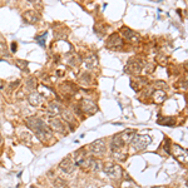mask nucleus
<instances>
[{
  "label": "nucleus",
  "mask_w": 188,
  "mask_h": 188,
  "mask_svg": "<svg viewBox=\"0 0 188 188\" xmlns=\"http://www.w3.org/2000/svg\"><path fill=\"white\" fill-rule=\"evenodd\" d=\"M60 168L64 171L65 173H72L74 171V161L72 159V157H65L64 159L60 162Z\"/></svg>",
  "instance_id": "9b49d317"
},
{
  "label": "nucleus",
  "mask_w": 188,
  "mask_h": 188,
  "mask_svg": "<svg viewBox=\"0 0 188 188\" xmlns=\"http://www.w3.org/2000/svg\"><path fill=\"white\" fill-rule=\"evenodd\" d=\"M108 48H113V49H118L120 47H123V40L118 34H113L109 36V39L107 41Z\"/></svg>",
  "instance_id": "9d476101"
},
{
  "label": "nucleus",
  "mask_w": 188,
  "mask_h": 188,
  "mask_svg": "<svg viewBox=\"0 0 188 188\" xmlns=\"http://www.w3.org/2000/svg\"><path fill=\"white\" fill-rule=\"evenodd\" d=\"M11 50L13 52H15L16 50V43H11Z\"/></svg>",
  "instance_id": "c85d7f7f"
},
{
  "label": "nucleus",
  "mask_w": 188,
  "mask_h": 188,
  "mask_svg": "<svg viewBox=\"0 0 188 188\" xmlns=\"http://www.w3.org/2000/svg\"><path fill=\"white\" fill-rule=\"evenodd\" d=\"M29 103L31 104V106H39V104L43 102V95L39 94V93H36V92H31L30 94H29Z\"/></svg>",
  "instance_id": "ddd939ff"
},
{
  "label": "nucleus",
  "mask_w": 188,
  "mask_h": 188,
  "mask_svg": "<svg viewBox=\"0 0 188 188\" xmlns=\"http://www.w3.org/2000/svg\"><path fill=\"white\" fill-rule=\"evenodd\" d=\"M120 33H122L123 38H125V39L129 40V41H132V43H138V41H139V35H138L136 31H133L129 28H127V27L120 28Z\"/></svg>",
  "instance_id": "6e6552de"
},
{
  "label": "nucleus",
  "mask_w": 188,
  "mask_h": 188,
  "mask_svg": "<svg viewBox=\"0 0 188 188\" xmlns=\"http://www.w3.org/2000/svg\"><path fill=\"white\" fill-rule=\"evenodd\" d=\"M60 114L63 115V118H64L66 122H73L74 120V115H73V113L70 112L69 109H64V108H62V110H60Z\"/></svg>",
  "instance_id": "a211bd4d"
},
{
  "label": "nucleus",
  "mask_w": 188,
  "mask_h": 188,
  "mask_svg": "<svg viewBox=\"0 0 188 188\" xmlns=\"http://www.w3.org/2000/svg\"><path fill=\"white\" fill-rule=\"evenodd\" d=\"M55 185H57V187H64V185H65V182L63 181V179H60V178H58V179H57V182H55Z\"/></svg>",
  "instance_id": "a878e982"
},
{
  "label": "nucleus",
  "mask_w": 188,
  "mask_h": 188,
  "mask_svg": "<svg viewBox=\"0 0 188 188\" xmlns=\"http://www.w3.org/2000/svg\"><path fill=\"white\" fill-rule=\"evenodd\" d=\"M125 188H133V187H125Z\"/></svg>",
  "instance_id": "2f4dec72"
},
{
  "label": "nucleus",
  "mask_w": 188,
  "mask_h": 188,
  "mask_svg": "<svg viewBox=\"0 0 188 188\" xmlns=\"http://www.w3.org/2000/svg\"><path fill=\"white\" fill-rule=\"evenodd\" d=\"M103 171L113 179H118L120 177H123V169H122V167H120L119 164L106 163V164L103 166Z\"/></svg>",
  "instance_id": "7ed1b4c3"
},
{
  "label": "nucleus",
  "mask_w": 188,
  "mask_h": 188,
  "mask_svg": "<svg viewBox=\"0 0 188 188\" xmlns=\"http://www.w3.org/2000/svg\"><path fill=\"white\" fill-rule=\"evenodd\" d=\"M158 122L162 123V125H174V119L172 117H164V118H159Z\"/></svg>",
  "instance_id": "aec40b11"
},
{
  "label": "nucleus",
  "mask_w": 188,
  "mask_h": 188,
  "mask_svg": "<svg viewBox=\"0 0 188 188\" xmlns=\"http://www.w3.org/2000/svg\"><path fill=\"white\" fill-rule=\"evenodd\" d=\"M79 107H80V109L84 113H87V114H93V113L98 110L97 104L94 102H92V100H88V99H83L80 104H79Z\"/></svg>",
  "instance_id": "0eeeda50"
},
{
  "label": "nucleus",
  "mask_w": 188,
  "mask_h": 188,
  "mask_svg": "<svg viewBox=\"0 0 188 188\" xmlns=\"http://www.w3.org/2000/svg\"><path fill=\"white\" fill-rule=\"evenodd\" d=\"M49 124H50V129H53V131L60 133V134H65V133H66L65 124L63 123L60 119L52 118V119H50V122H49Z\"/></svg>",
  "instance_id": "1a4fd4ad"
},
{
  "label": "nucleus",
  "mask_w": 188,
  "mask_h": 188,
  "mask_svg": "<svg viewBox=\"0 0 188 188\" xmlns=\"http://www.w3.org/2000/svg\"><path fill=\"white\" fill-rule=\"evenodd\" d=\"M89 167H90V169H92V171L97 172V171H99L100 168H102V163H100L99 161H97V159H94V158H90Z\"/></svg>",
  "instance_id": "6ab92c4d"
},
{
  "label": "nucleus",
  "mask_w": 188,
  "mask_h": 188,
  "mask_svg": "<svg viewBox=\"0 0 188 188\" xmlns=\"http://www.w3.org/2000/svg\"><path fill=\"white\" fill-rule=\"evenodd\" d=\"M143 62L139 60V59H131L129 60V63L127 64V66H125V72H129L132 74H138L140 72L142 69H143Z\"/></svg>",
  "instance_id": "423d86ee"
},
{
  "label": "nucleus",
  "mask_w": 188,
  "mask_h": 188,
  "mask_svg": "<svg viewBox=\"0 0 188 188\" xmlns=\"http://www.w3.org/2000/svg\"><path fill=\"white\" fill-rule=\"evenodd\" d=\"M23 19H24V22L28 24H35L36 22H39V14H36V13L33 10H29V11L24 13Z\"/></svg>",
  "instance_id": "f8f14e48"
},
{
  "label": "nucleus",
  "mask_w": 188,
  "mask_h": 188,
  "mask_svg": "<svg viewBox=\"0 0 188 188\" xmlns=\"http://www.w3.org/2000/svg\"><path fill=\"white\" fill-rule=\"evenodd\" d=\"M45 36H47V33H44V34L40 36H36V40L39 41V45H41V47L45 45Z\"/></svg>",
  "instance_id": "b1692460"
},
{
  "label": "nucleus",
  "mask_w": 188,
  "mask_h": 188,
  "mask_svg": "<svg viewBox=\"0 0 188 188\" xmlns=\"http://www.w3.org/2000/svg\"><path fill=\"white\" fill-rule=\"evenodd\" d=\"M112 154H113V157H114L115 159H118V161H125V158H127V154L122 153L120 152V149L119 150H112Z\"/></svg>",
  "instance_id": "412c9836"
},
{
  "label": "nucleus",
  "mask_w": 188,
  "mask_h": 188,
  "mask_svg": "<svg viewBox=\"0 0 188 188\" xmlns=\"http://www.w3.org/2000/svg\"><path fill=\"white\" fill-rule=\"evenodd\" d=\"M60 110H62V107L58 103H55V102L49 103L48 112H49L50 115H58V114H60Z\"/></svg>",
  "instance_id": "2eb2a0df"
},
{
  "label": "nucleus",
  "mask_w": 188,
  "mask_h": 188,
  "mask_svg": "<svg viewBox=\"0 0 188 188\" xmlns=\"http://www.w3.org/2000/svg\"><path fill=\"white\" fill-rule=\"evenodd\" d=\"M150 140H152V138H150V136H148V134H143V136L136 134L134 138L132 139L131 144L136 148V150H143L149 145Z\"/></svg>",
  "instance_id": "f03ea898"
},
{
  "label": "nucleus",
  "mask_w": 188,
  "mask_h": 188,
  "mask_svg": "<svg viewBox=\"0 0 188 188\" xmlns=\"http://www.w3.org/2000/svg\"><path fill=\"white\" fill-rule=\"evenodd\" d=\"M89 149H90V152L93 154L103 156V154H106L107 147H106V143H104L103 139H97V140H94L93 143L89 144Z\"/></svg>",
  "instance_id": "39448f33"
},
{
  "label": "nucleus",
  "mask_w": 188,
  "mask_h": 188,
  "mask_svg": "<svg viewBox=\"0 0 188 188\" xmlns=\"http://www.w3.org/2000/svg\"><path fill=\"white\" fill-rule=\"evenodd\" d=\"M166 98H167V94H166L163 90H161V89H158L156 93L153 94V100H154V102H156L157 104L163 103V102L166 100Z\"/></svg>",
  "instance_id": "f3484780"
},
{
  "label": "nucleus",
  "mask_w": 188,
  "mask_h": 188,
  "mask_svg": "<svg viewBox=\"0 0 188 188\" xmlns=\"http://www.w3.org/2000/svg\"><path fill=\"white\" fill-rule=\"evenodd\" d=\"M172 145V154L177 158V159L183 163V164H186V163L188 162V156H187V149L181 147L179 144H171Z\"/></svg>",
  "instance_id": "20e7f679"
},
{
  "label": "nucleus",
  "mask_w": 188,
  "mask_h": 188,
  "mask_svg": "<svg viewBox=\"0 0 188 188\" xmlns=\"http://www.w3.org/2000/svg\"><path fill=\"white\" fill-rule=\"evenodd\" d=\"M124 142L122 139V137H120V134H117L114 138L112 139V144H110V147H112V150H119V149H122L124 147Z\"/></svg>",
  "instance_id": "4468645a"
},
{
  "label": "nucleus",
  "mask_w": 188,
  "mask_h": 188,
  "mask_svg": "<svg viewBox=\"0 0 188 188\" xmlns=\"http://www.w3.org/2000/svg\"><path fill=\"white\" fill-rule=\"evenodd\" d=\"M27 125L35 133V136L39 138L41 142H47L53 137V132L49 125L45 124L43 120L36 118V117H30L27 119Z\"/></svg>",
  "instance_id": "f257e3e1"
},
{
  "label": "nucleus",
  "mask_w": 188,
  "mask_h": 188,
  "mask_svg": "<svg viewBox=\"0 0 188 188\" xmlns=\"http://www.w3.org/2000/svg\"><path fill=\"white\" fill-rule=\"evenodd\" d=\"M153 188H162V187H153Z\"/></svg>",
  "instance_id": "c756f323"
},
{
  "label": "nucleus",
  "mask_w": 188,
  "mask_h": 188,
  "mask_svg": "<svg viewBox=\"0 0 188 188\" xmlns=\"http://www.w3.org/2000/svg\"><path fill=\"white\" fill-rule=\"evenodd\" d=\"M16 63H18L19 68H22V69H25V68H27V65H28V63L25 60H16Z\"/></svg>",
  "instance_id": "393cba45"
},
{
  "label": "nucleus",
  "mask_w": 188,
  "mask_h": 188,
  "mask_svg": "<svg viewBox=\"0 0 188 188\" xmlns=\"http://www.w3.org/2000/svg\"><path fill=\"white\" fill-rule=\"evenodd\" d=\"M169 145H171V144L168 143V140H167V143L164 144V149H166V152H167V153H168V154L171 153V150H169Z\"/></svg>",
  "instance_id": "bb28decb"
},
{
  "label": "nucleus",
  "mask_w": 188,
  "mask_h": 188,
  "mask_svg": "<svg viewBox=\"0 0 188 188\" xmlns=\"http://www.w3.org/2000/svg\"><path fill=\"white\" fill-rule=\"evenodd\" d=\"M162 84H163V85H166V83H164V82H157V83H156V87H157V88H161V87H162Z\"/></svg>",
  "instance_id": "cd10ccee"
},
{
  "label": "nucleus",
  "mask_w": 188,
  "mask_h": 188,
  "mask_svg": "<svg viewBox=\"0 0 188 188\" xmlns=\"http://www.w3.org/2000/svg\"><path fill=\"white\" fill-rule=\"evenodd\" d=\"M27 87H28L31 92H33V89H35V88H36V80H35V78H30V79H29Z\"/></svg>",
  "instance_id": "5701e85b"
},
{
  "label": "nucleus",
  "mask_w": 188,
  "mask_h": 188,
  "mask_svg": "<svg viewBox=\"0 0 188 188\" xmlns=\"http://www.w3.org/2000/svg\"><path fill=\"white\" fill-rule=\"evenodd\" d=\"M0 143H1V137H0Z\"/></svg>",
  "instance_id": "7c9ffc66"
},
{
  "label": "nucleus",
  "mask_w": 188,
  "mask_h": 188,
  "mask_svg": "<svg viewBox=\"0 0 188 188\" xmlns=\"http://www.w3.org/2000/svg\"><path fill=\"white\" fill-rule=\"evenodd\" d=\"M137 133L134 131H131V129H128V131H125L124 133H120V137H122V139L124 143H131L132 139L134 138V136Z\"/></svg>",
  "instance_id": "dca6fc26"
},
{
  "label": "nucleus",
  "mask_w": 188,
  "mask_h": 188,
  "mask_svg": "<svg viewBox=\"0 0 188 188\" xmlns=\"http://www.w3.org/2000/svg\"><path fill=\"white\" fill-rule=\"evenodd\" d=\"M0 55H4V57H8L9 55V52H8V47L6 44L4 43H0Z\"/></svg>",
  "instance_id": "4be33fe9"
}]
</instances>
